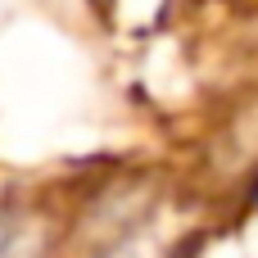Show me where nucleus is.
Returning a JSON list of instances; mask_svg holds the SVG:
<instances>
[{
	"instance_id": "obj_1",
	"label": "nucleus",
	"mask_w": 258,
	"mask_h": 258,
	"mask_svg": "<svg viewBox=\"0 0 258 258\" xmlns=\"http://www.w3.org/2000/svg\"><path fill=\"white\" fill-rule=\"evenodd\" d=\"M0 258H32V240L18 227H0Z\"/></svg>"
}]
</instances>
